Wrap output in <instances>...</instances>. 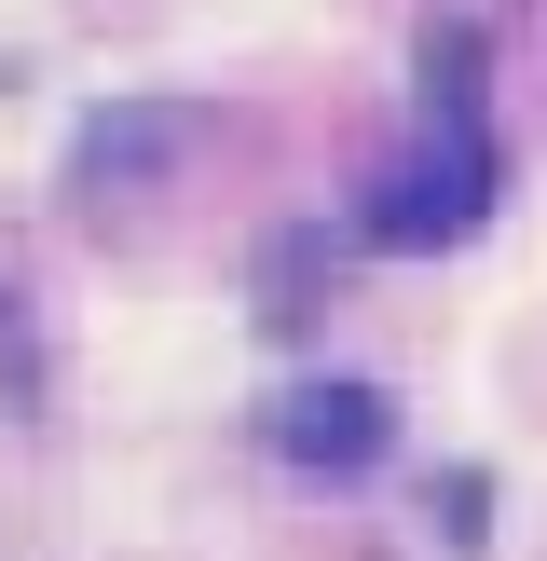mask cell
I'll return each instance as SVG.
<instances>
[{
    "label": "cell",
    "instance_id": "obj_1",
    "mask_svg": "<svg viewBox=\"0 0 547 561\" xmlns=\"http://www.w3.org/2000/svg\"><path fill=\"white\" fill-rule=\"evenodd\" d=\"M479 206H492V137H479V110H438V137H410L356 219H370V247H465Z\"/></svg>",
    "mask_w": 547,
    "mask_h": 561
},
{
    "label": "cell",
    "instance_id": "obj_2",
    "mask_svg": "<svg viewBox=\"0 0 547 561\" xmlns=\"http://www.w3.org/2000/svg\"><path fill=\"white\" fill-rule=\"evenodd\" d=\"M383 438H397V425H383V398H370V383H288V398H274V453H288V466H328V480H356Z\"/></svg>",
    "mask_w": 547,
    "mask_h": 561
}]
</instances>
